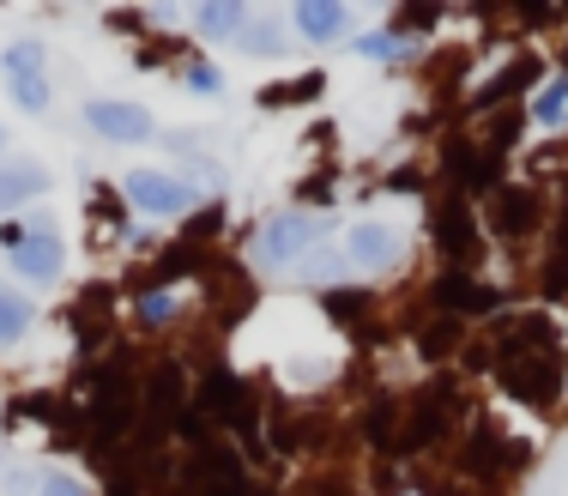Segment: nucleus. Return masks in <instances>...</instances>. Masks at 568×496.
Listing matches in <instances>:
<instances>
[{
  "mask_svg": "<svg viewBox=\"0 0 568 496\" xmlns=\"http://www.w3.org/2000/svg\"><path fill=\"white\" fill-rule=\"evenodd\" d=\"M321 236H327V219H321V212H278V219L261 231V261L266 266H291L296 273V266L321 249Z\"/></svg>",
  "mask_w": 568,
  "mask_h": 496,
  "instance_id": "f257e3e1",
  "label": "nucleus"
},
{
  "mask_svg": "<svg viewBox=\"0 0 568 496\" xmlns=\"http://www.w3.org/2000/svg\"><path fill=\"white\" fill-rule=\"evenodd\" d=\"M121 194H128L145 219H182V212L200 200L194 188H187L182 176H170V170H128V176H121Z\"/></svg>",
  "mask_w": 568,
  "mask_h": 496,
  "instance_id": "f03ea898",
  "label": "nucleus"
},
{
  "mask_svg": "<svg viewBox=\"0 0 568 496\" xmlns=\"http://www.w3.org/2000/svg\"><path fill=\"white\" fill-rule=\"evenodd\" d=\"M31 236L19 243V254H12V266H19V279L24 285H55L61 279V266H67V249H61V236H55V224L43 219V212H31Z\"/></svg>",
  "mask_w": 568,
  "mask_h": 496,
  "instance_id": "7ed1b4c3",
  "label": "nucleus"
},
{
  "mask_svg": "<svg viewBox=\"0 0 568 496\" xmlns=\"http://www.w3.org/2000/svg\"><path fill=\"white\" fill-rule=\"evenodd\" d=\"M85 122H91V133L121 140V145H140V140H152V133H158L152 110H140V103H121V98H91V103H85Z\"/></svg>",
  "mask_w": 568,
  "mask_h": 496,
  "instance_id": "20e7f679",
  "label": "nucleus"
},
{
  "mask_svg": "<svg viewBox=\"0 0 568 496\" xmlns=\"http://www.w3.org/2000/svg\"><path fill=\"white\" fill-rule=\"evenodd\" d=\"M345 261H351V266H363V273H382V266H394V261H399V231H394V224H382V219L351 224V236H345Z\"/></svg>",
  "mask_w": 568,
  "mask_h": 496,
  "instance_id": "39448f33",
  "label": "nucleus"
},
{
  "mask_svg": "<svg viewBox=\"0 0 568 496\" xmlns=\"http://www.w3.org/2000/svg\"><path fill=\"white\" fill-rule=\"evenodd\" d=\"M291 19H296V31H303L308 43H333V37L351 31V12L333 7V0H296Z\"/></svg>",
  "mask_w": 568,
  "mask_h": 496,
  "instance_id": "423d86ee",
  "label": "nucleus"
},
{
  "mask_svg": "<svg viewBox=\"0 0 568 496\" xmlns=\"http://www.w3.org/2000/svg\"><path fill=\"white\" fill-rule=\"evenodd\" d=\"M37 194H49V170L43 164H0V219L19 206H31Z\"/></svg>",
  "mask_w": 568,
  "mask_h": 496,
  "instance_id": "0eeeda50",
  "label": "nucleus"
},
{
  "mask_svg": "<svg viewBox=\"0 0 568 496\" xmlns=\"http://www.w3.org/2000/svg\"><path fill=\"white\" fill-rule=\"evenodd\" d=\"M187 24H194L200 37H212V43H224V37H242L248 7H242V0H206V7L187 12Z\"/></svg>",
  "mask_w": 568,
  "mask_h": 496,
  "instance_id": "6e6552de",
  "label": "nucleus"
},
{
  "mask_svg": "<svg viewBox=\"0 0 568 496\" xmlns=\"http://www.w3.org/2000/svg\"><path fill=\"white\" fill-rule=\"evenodd\" d=\"M436 236H442V249H448V254H471V249H478V231L466 224V200H459V194H448L436 206Z\"/></svg>",
  "mask_w": 568,
  "mask_h": 496,
  "instance_id": "1a4fd4ad",
  "label": "nucleus"
},
{
  "mask_svg": "<svg viewBox=\"0 0 568 496\" xmlns=\"http://www.w3.org/2000/svg\"><path fill=\"white\" fill-rule=\"evenodd\" d=\"M436 303H442V310H496V291L490 285H471V279H459V273H448V279H442V285H436Z\"/></svg>",
  "mask_w": 568,
  "mask_h": 496,
  "instance_id": "9d476101",
  "label": "nucleus"
},
{
  "mask_svg": "<svg viewBox=\"0 0 568 496\" xmlns=\"http://www.w3.org/2000/svg\"><path fill=\"white\" fill-rule=\"evenodd\" d=\"M0 73L7 79H43L49 73V49L31 43V37H19V43L0 49Z\"/></svg>",
  "mask_w": 568,
  "mask_h": 496,
  "instance_id": "9b49d317",
  "label": "nucleus"
},
{
  "mask_svg": "<svg viewBox=\"0 0 568 496\" xmlns=\"http://www.w3.org/2000/svg\"><path fill=\"white\" fill-rule=\"evenodd\" d=\"M31 321H37V310L19 297V291H7L0 285V345H19L24 333H31Z\"/></svg>",
  "mask_w": 568,
  "mask_h": 496,
  "instance_id": "f8f14e48",
  "label": "nucleus"
},
{
  "mask_svg": "<svg viewBox=\"0 0 568 496\" xmlns=\"http://www.w3.org/2000/svg\"><path fill=\"white\" fill-rule=\"evenodd\" d=\"M532 122H538V128H562V122H568V73L550 79V85L532 98Z\"/></svg>",
  "mask_w": 568,
  "mask_h": 496,
  "instance_id": "ddd939ff",
  "label": "nucleus"
},
{
  "mask_svg": "<svg viewBox=\"0 0 568 496\" xmlns=\"http://www.w3.org/2000/svg\"><path fill=\"white\" fill-rule=\"evenodd\" d=\"M520 224H532V194L496 188V231H520Z\"/></svg>",
  "mask_w": 568,
  "mask_h": 496,
  "instance_id": "4468645a",
  "label": "nucleus"
},
{
  "mask_svg": "<svg viewBox=\"0 0 568 496\" xmlns=\"http://www.w3.org/2000/svg\"><path fill=\"white\" fill-rule=\"evenodd\" d=\"M357 55L363 61H399V55H412V43L399 31H369V37H357Z\"/></svg>",
  "mask_w": 568,
  "mask_h": 496,
  "instance_id": "2eb2a0df",
  "label": "nucleus"
},
{
  "mask_svg": "<svg viewBox=\"0 0 568 496\" xmlns=\"http://www.w3.org/2000/svg\"><path fill=\"white\" fill-rule=\"evenodd\" d=\"M532 79H538V61H532V55H526V61H514V67H508V73H503V79H490V85H484V91H478V103H496V98H508V91H520V85H532Z\"/></svg>",
  "mask_w": 568,
  "mask_h": 496,
  "instance_id": "dca6fc26",
  "label": "nucleus"
},
{
  "mask_svg": "<svg viewBox=\"0 0 568 496\" xmlns=\"http://www.w3.org/2000/svg\"><path fill=\"white\" fill-rule=\"evenodd\" d=\"M7 91H12V103H19L24 115H43L49 110V73L43 79H7Z\"/></svg>",
  "mask_w": 568,
  "mask_h": 496,
  "instance_id": "f3484780",
  "label": "nucleus"
},
{
  "mask_svg": "<svg viewBox=\"0 0 568 496\" xmlns=\"http://www.w3.org/2000/svg\"><path fill=\"white\" fill-rule=\"evenodd\" d=\"M242 43H248V55H278V24L273 19H248L242 24Z\"/></svg>",
  "mask_w": 568,
  "mask_h": 496,
  "instance_id": "a211bd4d",
  "label": "nucleus"
},
{
  "mask_svg": "<svg viewBox=\"0 0 568 496\" xmlns=\"http://www.w3.org/2000/svg\"><path fill=\"white\" fill-rule=\"evenodd\" d=\"M170 315H175V297H170V291H145V297H140V321H145V327H164Z\"/></svg>",
  "mask_w": 568,
  "mask_h": 496,
  "instance_id": "6ab92c4d",
  "label": "nucleus"
},
{
  "mask_svg": "<svg viewBox=\"0 0 568 496\" xmlns=\"http://www.w3.org/2000/svg\"><path fill=\"white\" fill-rule=\"evenodd\" d=\"M37 496H91V485H79L73 473H49L43 485H37Z\"/></svg>",
  "mask_w": 568,
  "mask_h": 496,
  "instance_id": "aec40b11",
  "label": "nucleus"
},
{
  "mask_svg": "<svg viewBox=\"0 0 568 496\" xmlns=\"http://www.w3.org/2000/svg\"><path fill=\"white\" fill-rule=\"evenodd\" d=\"M175 382H182L175 370H158V375H152V406H158V412H175Z\"/></svg>",
  "mask_w": 568,
  "mask_h": 496,
  "instance_id": "412c9836",
  "label": "nucleus"
},
{
  "mask_svg": "<svg viewBox=\"0 0 568 496\" xmlns=\"http://www.w3.org/2000/svg\"><path fill=\"white\" fill-rule=\"evenodd\" d=\"M187 85H194V91H206V98H212V91H219V85H224V79H219V67H206V61H194V67H187Z\"/></svg>",
  "mask_w": 568,
  "mask_h": 496,
  "instance_id": "4be33fe9",
  "label": "nucleus"
},
{
  "mask_svg": "<svg viewBox=\"0 0 568 496\" xmlns=\"http://www.w3.org/2000/svg\"><path fill=\"white\" fill-rule=\"evenodd\" d=\"M31 485H37L31 473H7V485H0V490H7V496H24V490H31Z\"/></svg>",
  "mask_w": 568,
  "mask_h": 496,
  "instance_id": "5701e85b",
  "label": "nucleus"
},
{
  "mask_svg": "<svg viewBox=\"0 0 568 496\" xmlns=\"http://www.w3.org/2000/svg\"><path fill=\"white\" fill-rule=\"evenodd\" d=\"M0 466H7V448H0Z\"/></svg>",
  "mask_w": 568,
  "mask_h": 496,
  "instance_id": "b1692460",
  "label": "nucleus"
},
{
  "mask_svg": "<svg viewBox=\"0 0 568 496\" xmlns=\"http://www.w3.org/2000/svg\"><path fill=\"white\" fill-rule=\"evenodd\" d=\"M0 145H7V128H0Z\"/></svg>",
  "mask_w": 568,
  "mask_h": 496,
  "instance_id": "393cba45",
  "label": "nucleus"
},
{
  "mask_svg": "<svg viewBox=\"0 0 568 496\" xmlns=\"http://www.w3.org/2000/svg\"><path fill=\"white\" fill-rule=\"evenodd\" d=\"M562 61H568V49H562Z\"/></svg>",
  "mask_w": 568,
  "mask_h": 496,
  "instance_id": "a878e982",
  "label": "nucleus"
}]
</instances>
